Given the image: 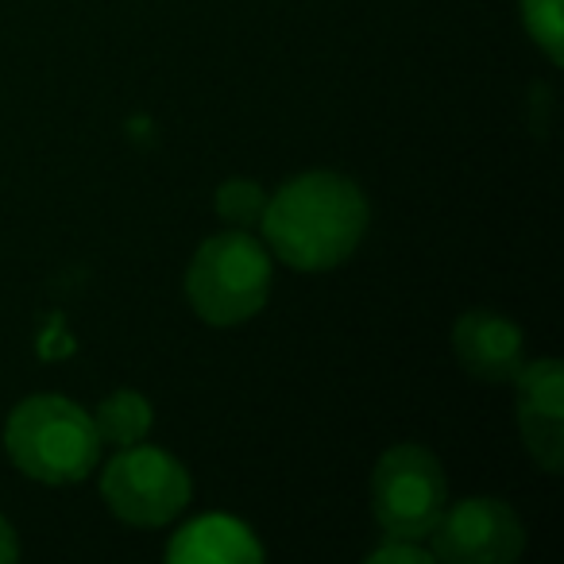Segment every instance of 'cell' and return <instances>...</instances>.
Instances as JSON below:
<instances>
[{"label": "cell", "mask_w": 564, "mask_h": 564, "mask_svg": "<svg viewBox=\"0 0 564 564\" xmlns=\"http://www.w3.org/2000/svg\"><path fill=\"white\" fill-rule=\"evenodd\" d=\"M368 197L352 178L333 171H310L267 197L263 236L271 251L294 271L340 267L368 232Z\"/></svg>", "instance_id": "6da1fadb"}, {"label": "cell", "mask_w": 564, "mask_h": 564, "mask_svg": "<svg viewBox=\"0 0 564 564\" xmlns=\"http://www.w3.org/2000/svg\"><path fill=\"white\" fill-rule=\"evenodd\" d=\"M4 448L28 479L40 484H82L101 460L94 414L63 394H32L9 414Z\"/></svg>", "instance_id": "7a4b0ae2"}, {"label": "cell", "mask_w": 564, "mask_h": 564, "mask_svg": "<svg viewBox=\"0 0 564 564\" xmlns=\"http://www.w3.org/2000/svg\"><path fill=\"white\" fill-rule=\"evenodd\" d=\"M271 256L243 228L217 232L194 251L186 271V299L205 325H243L267 306Z\"/></svg>", "instance_id": "3957f363"}, {"label": "cell", "mask_w": 564, "mask_h": 564, "mask_svg": "<svg viewBox=\"0 0 564 564\" xmlns=\"http://www.w3.org/2000/svg\"><path fill=\"white\" fill-rule=\"evenodd\" d=\"M448 507L441 460L422 445H394L379 456L371 476V510L387 538L422 541Z\"/></svg>", "instance_id": "277c9868"}, {"label": "cell", "mask_w": 564, "mask_h": 564, "mask_svg": "<svg viewBox=\"0 0 564 564\" xmlns=\"http://www.w3.org/2000/svg\"><path fill=\"white\" fill-rule=\"evenodd\" d=\"M101 495L117 518L132 525H166L186 510L194 484L171 453L151 445H128L101 471Z\"/></svg>", "instance_id": "5b68a950"}, {"label": "cell", "mask_w": 564, "mask_h": 564, "mask_svg": "<svg viewBox=\"0 0 564 564\" xmlns=\"http://www.w3.org/2000/svg\"><path fill=\"white\" fill-rule=\"evenodd\" d=\"M433 561L448 564H510L525 545L518 514L502 499H460L441 510L430 530Z\"/></svg>", "instance_id": "8992f818"}, {"label": "cell", "mask_w": 564, "mask_h": 564, "mask_svg": "<svg viewBox=\"0 0 564 564\" xmlns=\"http://www.w3.org/2000/svg\"><path fill=\"white\" fill-rule=\"evenodd\" d=\"M518 387V425L530 456L545 471L564 464V368L561 360L522 364L510 379Z\"/></svg>", "instance_id": "52a82bcc"}, {"label": "cell", "mask_w": 564, "mask_h": 564, "mask_svg": "<svg viewBox=\"0 0 564 564\" xmlns=\"http://www.w3.org/2000/svg\"><path fill=\"white\" fill-rule=\"evenodd\" d=\"M456 360L479 383H510L522 368V329L491 310H468L453 329Z\"/></svg>", "instance_id": "ba28073f"}, {"label": "cell", "mask_w": 564, "mask_h": 564, "mask_svg": "<svg viewBox=\"0 0 564 564\" xmlns=\"http://www.w3.org/2000/svg\"><path fill=\"white\" fill-rule=\"evenodd\" d=\"M171 564H259L263 545L256 530L232 514H202L182 525L166 545Z\"/></svg>", "instance_id": "9c48e42d"}, {"label": "cell", "mask_w": 564, "mask_h": 564, "mask_svg": "<svg viewBox=\"0 0 564 564\" xmlns=\"http://www.w3.org/2000/svg\"><path fill=\"white\" fill-rule=\"evenodd\" d=\"M151 402L135 391H117L97 406L94 414V425H97V437L101 445H117V448H128V445H140L143 437L151 433Z\"/></svg>", "instance_id": "30bf717a"}, {"label": "cell", "mask_w": 564, "mask_h": 564, "mask_svg": "<svg viewBox=\"0 0 564 564\" xmlns=\"http://www.w3.org/2000/svg\"><path fill=\"white\" fill-rule=\"evenodd\" d=\"M525 35L545 51L553 66L564 63V0H522Z\"/></svg>", "instance_id": "8fae6325"}, {"label": "cell", "mask_w": 564, "mask_h": 564, "mask_svg": "<svg viewBox=\"0 0 564 564\" xmlns=\"http://www.w3.org/2000/svg\"><path fill=\"white\" fill-rule=\"evenodd\" d=\"M263 205H267V194L259 182H248V178H232L217 189V213L232 225L248 228L263 217Z\"/></svg>", "instance_id": "7c38bea8"}, {"label": "cell", "mask_w": 564, "mask_h": 564, "mask_svg": "<svg viewBox=\"0 0 564 564\" xmlns=\"http://www.w3.org/2000/svg\"><path fill=\"white\" fill-rule=\"evenodd\" d=\"M387 561H410V564H430L433 553L430 549H417L410 538H387V545L371 549L368 564H387Z\"/></svg>", "instance_id": "4fadbf2b"}, {"label": "cell", "mask_w": 564, "mask_h": 564, "mask_svg": "<svg viewBox=\"0 0 564 564\" xmlns=\"http://www.w3.org/2000/svg\"><path fill=\"white\" fill-rule=\"evenodd\" d=\"M17 556H20L17 530L9 525V518H0V564H12Z\"/></svg>", "instance_id": "5bb4252c"}]
</instances>
